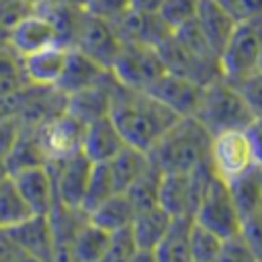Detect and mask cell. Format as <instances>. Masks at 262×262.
<instances>
[{
    "mask_svg": "<svg viewBox=\"0 0 262 262\" xmlns=\"http://www.w3.org/2000/svg\"><path fill=\"white\" fill-rule=\"evenodd\" d=\"M108 117L113 119L125 143L149 151L154 143L182 115L174 113L151 92L123 86L113 78Z\"/></svg>",
    "mask_w": 262,
    "mask_h": 262,
    "instance_id": "cell-1",
    "label": "cell"
},
{
    "mask_svg": "<svg viewBox=\"0 0 262 262\" xmlns=\"http://www.w3.org/2000/svg\"><path fill=\"white\" fill-rule=\"evenodd\" d=\"M166 72L194 80L199 84H209L221 74V63L217 51L209 45L194 18L180 29L172 31L158 47Z\"/></svg>",
    "mask_w": 262,
    "mask_h": 262,
    "instance_id": "cell-2",
    "label": "cell"
},
{
    "mask_svg": "<svg viewBox=\"0 0 262 262\" xmlns=\"http://www.w3.org/2000/svg\"><path fill=\"white\" fill-rule=\"evenodd\" d=\"M213 135L192 117L182 115L147 151L160 172H192L209 164Z\"/></svg>",
    "mask_w": 262,
    "mask_h": 262,
    "instance_id": "cell-3",
    "label": "cell"
},
{
    "mask_svg": "<svg viewBox=\"0 0 262 262\" xmlns=\"http://www.w3.org/2000/svg\"><path fill=\"white\" fill-rule=\"evenodd\" d=\"M192 117H196L211 135L229 129H248L254 121L237 86L223 76L203 86V94Z\"/></svg>",
    "mask_w": 262,
    "mask_h": 262,
    "instance_id": "cell-4",
    "label": "cell"
},
{
    "mask_svg": "<svg viewBox=\"0 0 262 262\" xmlns=\"http://www.w3.org/2000/svg\"><path fill=\"white\" fill-rule=\"evenodd\" d=\"M121 39L115 31V25L98 14H92L86 8H80L68 27L66 45L80 49L82 53L94 57L111 70L115 55L121 49Z\"/></svg>",
    "mask_w": 262,
    "mask_h": 262,
    "instance_id": "cell-5",
    "label": "cell"
},
{
    "mask_svg": "<svg viewBox=\"0 0 262 262\" xmlns=\"http://www.w3.org/2000/svg\"><path fill=\"white\" fill-rule=\"evenodd\" d=\"M262 53V14L235 23L221 55V74L229 82H237L258 70Z\"/></svg>",
    "mask_w": 262,
    "mask_h": 262,
    "instance_id": "cell-6",
    "label": "cell"
},
{
    "mask_svg": "<svg viewBox=\"0 0 262 262\" xmlns=\"http://www.w3.org/2000/svg\"><path fill=\"white\" fill-rule=\"evenodd\" d=\"M211 176V164H205L192 172H162L158 205L172 217H194L196 205Z\"/></svg>",
    "mask_w": 262,
    "mask_h": 262,
    "instance_id": "cell-7",
    "label": "cell"
},
{
    "mask_svg": "<svg viewBox=\"0 0 262 262\" xmlns=\"http://www.w3.org/2000/svg\"><path fill=\"white\" fill-rule=\"evenodd\" d=\"M209 164L213 172L225 182H231L256 170L258 164L248 129H229L213 135Z\"/></svg>",
    "mask_w": 262,
    "mask_h": 262,
    "instance_id": "cell-8",
    "label": "cell"
},
{
    "mask_svg": "<svg viewBox=\"0 0 262 262\" xmlns=\"http://www.w3.org/2000/svg\"><path fill=\"white\" fill-rule=\"evenodd\" d=\"M164 72L166 68L158 49L143 43H121V49L111 63L113 78L135 90H149Z\"/></svg>",
    "mask_w": 262,
    "mask_h": 262,
    "instance_id": "cell-9",
    "label": "cell"
},
{
    "mask_svg": "<svg viewBox=\"0 0 262 262\" xmlns=\"http://www.w3.org/2000/svg\"><path fill=\"white\" fill-rule=\"evenodd\" d=\"M192 219L213 229L221 237H229L239 231V211L233 201L229 182L219 178L215 172L196 205Z\"/></svg>",
    "mask_w": 262,
    "mask_h": 262,
    "instance_id": "cell-10",
    "label": "cell"
},
{
    "mask_svg": "<svg viewBox=\"0 0 262 262\" xmlns=\"http://www.w3.org/2000/svg\"><path fill=\"white\" fill-rule=\"evenodd\" d=\"M92 164L94 162L90 158H86L84 151L72 154L63 160H49L47 162V168L51 172L53 186H55V199L61 205L82 209Z\"/></svg>",
    "mask_w": 262,
    "mask_h": 262,
    "instance_id": "cell-11",
    "label": "cell"
},
{
    "mask_svg": "<svg viewBox=\"0 0 262 262\" xmlns=\"http://www.w3.org/2000/svg\"><path fill=\"white\" fill-rule=\"evenodd\" d=\"M84 121L70 113L68 108L53 115L45 123L39 125V139L49 160H63L72 154L82 151L84 137Z\"/></svg>",
    "mask_w": 262,
    "mask_h": 262,
    "instance_id": "cell-12",
    "label": "cell"
},
{
    "mask_svg": "<svg viewBox=\"0 0 262 262\" xmlns=\"http://www.w3.org/2000/svg\"><path fill=\"white\" fill-rule=\"evenodd\" d=\"M23 57L29 53H35L39 49H45L49 45L66 43V33L61 25L45 10H35L29 16H25L8 35L6 39Z\"/></svg>",
    "mask_w": 262,
    "mask_h": 262,
    "instance_id": "cell-13",
    "label": "cell"
},
{
    "mask_svg": "<svg viewBox=\"0 0 262 262\" xmlns=\"http://www.w3.org/2000/svg\"><path fill=\"white\" fill-rule=\"evenodd\" d=\"M6 231L25 258H35V260L55 258V244L47 215H31L25 221L8 227Z\"/></svg>",
    "mask_w": 262,
    "mask_h": 262,
    "instance_id": "cell-14",
    "label": "cell"
},
{
    "mask_svg": "<svg viewBox=\"0 0 262 262\" xmlns=\"http://www.w3.org/2000/svg\"><path fill=\"white\" fill-rule=\"evenodd\" d=\"M10 176L16 182L33 215H47L51 211L57 199H55V186H53V178L47 164L23 168Z\"/></svg>",
    "mask_w": 262,
    "mask_h": 262,
    "instance_id": "cell-15",
    "label": "cell"
},
{
    "mask_svg": "<svg viewBox=\"0 0 262 262\" xmlns=\"http://www.w3.org/2000/svg\"><path fill=\"white\" fill-rule=\"evenodd\" d=\"M156 98H160L166 106H170L178 115H192L196 111V104L203 94V84L164 72L151 86L149 90Z\"/></svg>",
    "mask_w": 262,
    "mask_h": 262,
    "instance_id": "cell-16",
    "label": "cell"
},
{
    "mask_svg": "<svg viewBox=\"0 0 262 262\" xmlns=\"http://www.w3.org/2000/svg\"><path fill=\"white\" fill-rule=\"evenodd\" d=\"M113 25L123 43H143L158 47L168 35H172V29H168L158 14L139 12L133 8L113 20Z\"/></svg>",
    "mask_w": 262,
    "mask_h": 262,
    "instance_id": "cell-17",
    "label": "cell"
},
{
    "mask_svg": "<svg viewBox=\"0 0 262 262\" xmlns=\"http://www.w3.org/2000/svg\"><path fill=\"white\" fill-rule=\"evenodd\" d=\"M108 76H111V70L106 66H102L94 57L82 53L80 49L70 47L63 74L55 88L61 90L66 96H70L74 92H80L84 88H90V86L106 80Z\"/></svg>",
    "mask_w": 262,
    "mask_h": 262,
    "instance_id": "cell-18",
    "label": "cell"
},
{
    "mask_svg": "<svg viewBox=\"0 0 262 262\" xmlns=\"http://www.w3.org/2000/svg\"><path fill=\"white\" fill-rule=\"evenodd\" d=\"M123 145L125 139L121 137L119 129L115 127L108 115H100L96 119L86 121L82 137V151L86 158H90L92 162H106Z\"/></svg>",
    "mask_w": 262,
    "mask_h": 262,
    "instance_id": "cell-19",
    "label": "cell"
},
{
    "mask_svg": "<svg viewBox=\"0 0 262 262\" xmlns=\"http://www.w3.org/2000/svg\"><path fill=\"white\" fill-rule=\"evenodd\" d=\"M68 51H70V45L57 43V45H49L45 49L25 55L23 61H25V74L29 78V84L55 88L63 74Z\"/></svg>",
    "mask_w": 262,
    "mask_h": 262,
    "instance_id": "cell-20",
    "label": "cell"
},
{
    "mask_svg": "<svg viewBox=\"0 0 262 262\" xmlns=\"http://www.w3.org/2000/svg\"><path fill=\"white\" fill-rule=\"evenodd\" d=\"M170 219H172V215L166 209H162L160 205L135 211L133 221H131V229H133V235H135V242L139 248L137 260H141V258L154 260V248L158 246L160 237L168 229Z\"/></svg>",
    "mask_w": 262,
    "mask_h": 262,
    "instance_id": "cell-21",
    "label": "cell"
},
{
    "mask_svg": "<svg viewBox=\"0 0 262 262\" xmlns=\"http://www.w3.org/2000/svg\"><path fill=\"white\" fill-rule=\"evenodd\" d=\"M113 184L117 192H127V188L151 166L149 154L135 145L125 143L111 160H106Z\"/></svg>",
    "mask_w": 262,
    "mask_h": 262,
    "instance_id": "cell-22",
    "label": "cell"
},
{
    "mask_svg": "<svg viewBox=\"0 0 262 262\" xmlns=\"http://www.w3.org/2000/svg\"><path fill=\"white\" fill-rule=\"evenodd\" d=\"M194 23L201 29V33L205 35V39L209 41V45L217 51V55H221L233 27H235V20L215 0H199Z\"/></svg>",
    "mask_w": 262,
    "mask_h": 262,
    "instance_id": "cell-23",
    "label": "cell"
},
{
    "mask_svg": "<svg viewBox=\"0 0 262 262\" xmlns=\"http://www.w3.org/2000/svg\"><path fill=\"white\" fill-rule=\"evenodd\" d=\"M41 164H47V156L39 139V127L23 125L16 141L12 143L10 151L4 158V170L6 174H14L23 168L41 166Z\"/></svg>",
    "mask_w": 262,
    "mask_h": 262,
    "instance_id": "cell-24",
    "label": "cell"
},
{
    "mask_svg": "<svg viewBox=\"0 0 262 262\" xmlns=\"http://www.w3.org/2000/svg\"><path fill=\"white\" fill-rule=\"evenodd\" d=\"M190 225H192V217H172L168 229L154 248V260H162V262L190 260Z\"/></svg>",
    "mask_w": 262,
    "mask_h": 262,
    "instance_id": "cell-25",
    "label": "cell"
},
{
    "mask_svg": "<svg viewBox=\"0 0 262 262\" xmlns=\"http://www.w3.org/2000/svg\"><path fill=\"white\" fill-rule=\"evenodd\" d=\"M111 84H113V74L80 92H74L68 96V111L80 117L84 123L90 119H96L100 115H108V102H111Z\"/></svg>",
    "mask_w": 262,
    "mask_h": 262,
    "instance_id": "cell-26",
    "label": "cell"
},
{
    "mask_svg": "<svg viewBox=\"0 0 262 262\" xmlns=\"http://www.w3.org/2000/svg\"><path fill=\"white\" fill-rule=\"evenodd\" d=\"M133 215L135 207L127 192H115L88 211V219L106 231H115L119 227L129 225L133 221Z\"/></svg>",
    "mask_w": 262,
    "mask_h": 262,
    "instance_id": "cell-27",
    "label": "cell"
},
{
    "mask_svg": "<svg viewBox=\"0 0 262 262\" xmlns=\"http://www.w3.org/2000/svg\"><path fill=\"white\" fill-rule=\"evenodd\" d=\"M108 248V231L86 219L78 233L74 235V242L70 246V260H82V262H98L104 260Z\"/></svg>",
    "mask_w": 262,
    "mask_h": 262,
    "instance_id": "cell-28",
    "label": "cell"
},
{
    "mask_svg": "<svg viewBox=\"0 0 262 262\" xmlns=\"http://www.w3.org/2000/svg\"><path fill=\"white\" fill-rule=\"evenodd\" d=\"M27 86L29 78L25 74L23 55L8 41H0V100L18 94Z\"/></svg>",
    "mask_w": 262,
    "mask_h": 262,
    "instance_id": "cell-29",
    "label": "cell"
},
{
    "mask_svg": "<svg viewBox=\"0 0 262 262\" xmlns=\"http://www.w3.org/2000/svg\"><path fill=\"white\" fill-rule=\"evenodd\" d=\"M33 211L29 209L27 201L23 199L16 182L10 174L0 176V227L8 229L27 217H31Z\"/></svg>",
    "mask_w": 262,
    "mask_h": 262,
    "instance_id": "cell-30",
    "label": "cell"
},
{
    "mask_svg": "<svg viewBox=\"0 0 262 262\" xmlns=\"http://www.w3.org/2000/svg\"><path fill=\"white\" fill-rule=\"evenodd\" d=\"M223 237L213 229L201 225L192 219L190 225V260L205 262V260H219L221 256Z\"/></svg>",
    "mask_w": 262,
    "mask_h": 262,
    "instance_id": "cell-31",
    "label": "cell"
},
{
    "mask_svg": "<svg viewBox=\"0 0 262 262\" xmlns=\"http://www.w3.org/2000/svg\"><path fill=\"white\" fill-rule=\"evenodd\" d=\"M160 180H162V172H160V170L154 166V162H151V166L127 188V196L131 199L135 211L158 205Z\"/></svg>",
    "mask_w": 262,
    "mask_h": 262,
    "instance_id": "cell-32",
    "label": "cell"
},
{
    "mask_svg": "<svg viewBox=\"0 0 262 262\" xmlns=\"http://www.w3.org/2000/svg\"><path fill=\"white\" fill-rule=\"evenodd\" d=\"M115 184L108 172L106 162H94L92 170H90V178H88V186H86V196L82 203V209L88 213L90 209H94L98 203H102L104 199H108L111 194H115Z\"/></svg>",
    "mask_w": 262,
    "mask_h": 262,
    "instance_id": "cell-33",
    "label": "cell"
},
{
    "mask_svg": "<svg viewBox=\"0 0 262 262\" xmlns=\"http://www.w3.org/2000/svg\"><path fill=\"white\" fill-rule=\"evenodd\" d=\"M139 248L131 229V223L125 227H119L115 231H108V248L104 260H137Z\"/></svg>",
    "mask_w": 262,
    "mask_h": 262,
    "instance_id": "cell-34",
    "label": "cell"
},
{
    "mask_svg": "<svg viewBox=\"0 0 262 262\" xmlns=\"http://www.w3.org/2000/svg\"><path fill=\"white\" fill-rule=\"evenodd\" d=\"M196 6H199V0H164L158 10V16L164 20L168 29L176 31L194 18Z\"/></svg>",
    "mask_w": 262,
    "mask_h": 262,
    "instance_id": "cell-35",
    "label": "cell"
},
{
    "mask_svg": "<svg viewBox=\"0 0 262 262\" xmlns=\"http://www.w3.org/2000/svg\"><path fill=\"white\" fill-rule=\"evenodd\" d=\"M239 233L250 244L256 260H262V201L239 215Z\"/></svg>",
    "mask_w": 262,
    "mask_h": 262,
    "instance_id": "cell-36",
    "label": "cell"
},
{
    "mask_svg": "<svg viewBox=\"0 0 262 262\" xmlns=\"http://www.w3.org/2000/svg\"><path fill=\"white\" fill-rule=\"evenodd\" d=\"M35 10L37 6L29 0H0V41H6L12 29Z\"/></svg>",
    "mask_w": 262,
    "mask_h": 262,
    "instance_id": "cell-37",
    "label": "cell"
},
{
    "mask_svg": "<svg viewBox=\"0 0 262 262\" xmlns=\"http://www.w3.org/2000/svg\"><path fill=\"white\" fill-rule=\"evenodd\" d=\"M244 98V102L248 104L250 113L254 119H262V70H254L252 74H248L246 78L233 82Z\"/></svg>",
    "mask_w": 262,
    "mask_h": 262,
    "instance_id": "cell-38",
    "label": "cell"
},
{
    "mask_svg": "<svg viewBox=\"0 0 262 262\" xmlns=\"http://www.w3.org/2000/svg\"><path fill=\"white\" fill-rule=\"evenodd\" d=\"M235 23L262 14V0H215Z\"/></svg>",
    "mask_w": 262,
    "mask_h": 262,
    "instance_id": "cell-39",
    "label": "cell"
},
{
    "mask_svg": "<svg viewBox=\"0 0 262 262\" xmlns=\"http://www.w3.org/2000/svg\"><path fill=\"white\" fill-rule=\"evenodd\" d=\"M219 260H256V254L252 252V248L246 242V237L237 231V233H233L229 237H223Z\"/></svg>",
    "mask_w": 262,
    "mask_h": 262,
    "instance_id": "cell-40",
    "label": "cell"
},
{
    "mask_svg": "<svg viewBox=\"0 0 262 262\" xmlns=\"http://www.w3.org/2000/svg\"><path fill=\"white\" fill-rule=\"evenodd\" d=\"M20 127H23V123L16 115L0 113V164H4V158L10 151L12 143L16 141Z\"/></svg>",
    "mask_w": 262,
    "mask_h": 262,
    "instance_id": "cell-41",
    "label": "cell"
},
{
    "mask_svg": "<svg viewBox=\"0 0 262 262\" xmlns=\"http://www.w3.org/2000/svg\"><path fill=\"white\" fill-rule=\"evenodd\" d=\"M131 8V0H86V10L106 20H117Z\"/></svg>",
    "mask_w": 262,
    "mask_h": 262,
    "instance_id": "cell-42",
    "label": "cell"
},
{
    "mask_svg": "<svg viewBox=\"0 0 262 262\" xmlns=\"http://www.w3.org/2000/svg\"><path fill=\"white\" fill-rule=\"evenodd\" d=\"M252 145H254V156H256V164L258 168H262V119H254L252 125L248 127Z\"/></svg>",
    "mask_w": 262,
    "mask_h": 262,
    "instance_id": "cell-43",
    "label": "cell"
},
{
    "mask_svg": "<svg viewBox=\"0 0 262 262\" xmlns=\"http://www.w3.org/2000/svg\"><path fill=\"white\" fill-rule=\"evenodd\" d=\"M162 2H164V0H131V8H133V10H139V12L158 14Z\"/></svg>",
    "mask_w": 262,
    "mask_h": 262,
    "instance_id": "cell-44",
    "label": "cell"
},
{
    "mask_svg": "<svg viewBox=\"0 0 262 262\" xmlns=\"http://www.w3.org/2000/svg\"><path fill=\"white\" fill-rule=\"evenodd\" d=\"M29 2H31V4H35V6H41V4H45L47 0H29Z\"/></svg>",
    "mask_w": 262,
    "mask_h": 262,
    "instance_id": "cell-45",
    "label": "cell"
},
{
    "mask_svg": "<svg viewBox=\"0 0 262 262\" xmlns=\"http://www.w3.org/2000/svg\"><path fill=\"white\" fill-rule=\"evenodd\" d=\"M258 70H262V53H260V63H258Z\"/></svg>",
    "mask_w": 262,
    "mask_h": 262,
    "instance_id": "cell-46",
    "label": "cell"
},
{
    "mask_svg": "<svg viewBox=\"0 0 262 262\" xmlns=\"http://www.w3.org/2000/svg\"><path fill=\"white\" fill-rule=\"evenodd\" d=\"M260 188H262V168H260Z\"/></svg>",
    "mask_w": 262,
    "mask_h": 262,
    "instance_id": "cell-47",
    "label": "cell"
}]
</instances>
